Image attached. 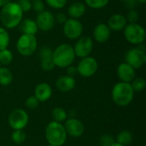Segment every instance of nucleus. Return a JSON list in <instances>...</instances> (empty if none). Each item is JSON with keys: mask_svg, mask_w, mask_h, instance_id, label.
<instances>
[{"mask_svg": "<svg viewBox=\"0 0 146 146\" xmlns=\"http://www.w3.org/2000/svg\"><path fill=\"white\" fill-rule=\"evenodd\" d=\"M23 18V11L17 3L9 2L3 6L0 12V20L6 28L13 29L19 26Z\"/></svg>", "mask_w": 146, "mask_h": 146, "instance_id": "f257e3e1", "label": "nucleus"}, {"mask_svg": "<svg viewBox=\"0 0 146 146\" xmlns=\"http://www.w3.org/2000/svg\"><path fill=\"white\" fill-rule=\"evenodd\" d=\"M75 56L73 46L68 44H62L58 45L52 53L54 64L59 68H68L71 66Z\"/></svg>", "mask_w": 146, "mask_h": 146, "instance_id": "f03ea898", "label": "nucleus"}, {"mask_svg": "<svg viewBox=\"0 0 146 146\" xmlns=\"http://www.w3.org/2000/svg\"><path fill=\"white\" fill-rule=\"evenodd\" d=\"M134 92L131 86L130 83L119 82L117 83L112 90V98L113 101L119 106L128 105L133 98Z\"/></svg>", "mask_w": 146, "mask_h": 146, "instance_id": "7ed1b4c3", "label": "nucleus"}, {"mask_svg": "<svg viewBox=\"0 0 146 146\" xmlns=\"http://www.w3.org/2000/svg\"><path fill=\"white\" fill-rule=\"evenodd\" d=\"M67 133L63 125L56 121H51L45 129V137L51 145L62 146L67 139Z\"/></svg>", "mask_w": 146, "mask_h": 146, "instance_id": "20e7f679", "label": "nucleus"}, {"mask_svg": "<svg viewBox=\"0 0 146 146\" xmlns=\"http://www.w3.org/2000/svg\"><path fill=\"white\" fill-rule=\"evenodd\" d=\"M124 36L130 44H141L145 39V31L141 25L130 23L127 24L124 28Z\"/></svg>", "mask_w": 146, "mask_h": 146, "instance_id": "39448f33", "label": "nucleus"}, {"mask_svg": "<svg viewBox=\"0 0 146 146\" xmlns=\"http://www.w3.org/2000/svg\"><path fill=\"white\" fill-rule=\"evenodd\" d=\"M38 46V42L35 35L22 34L17 40L16 49L17 51L24 56H29L33 55Z\"/></svg>", "mask_w": 146, "mask_h": 146, "instance_id": "423d86ee", "label": "nucleus"}, {"mask_svg": "<svg viewBox=\"0 0 146 146\" xmlns=\"http://www.w3.org/2000/svg\"><path fill=\"white\" fill-rule=\"evenodd\" d=\"M126 62L135 68H142L146 62L145 51L140 48H133L129 50L125 56Z\"/></svg>", "mask_w": 146, "mask_h": 146, "instance_id": "0eeeda50", "label": "nucleus"}, {"mask_svg": "<svg viewBox=\"0 0 146 146\" xmlns=\"http://www.w3.org/2000/svg\"><path fill=\"white\" fill-rule=\"evenodd\" d=\"M29 121L27 113L21 109L13 110L9 115V124L14 130H22Z\"/></svg>", "mask_w": 146, "mask_h": 146, "instance_id": "6e6552de", "label": "nucleus"}, {"mask_svg": "<svg viewBox=\"0 0 146 146\" xmlns=\"http://www.w3.org/2000/svg\"><path fill=\"white\" fill-rule=\"evenodd\" d=\"M63 33L68 38L77 39L83 33V25L78 19H68L64 22Z\"/></svg>", "mask_w": 146, "mask_h": 146, "instance_id": "1a4fd4ad", "label": "nucleus"}, {"mask_svg": "<svg viewBox=\"0 0 146 146\" xmlns=\"http://www.w3.org/2000/svg\"><path fill=\"white\" fill-rule=\"evenodd\" d=\"M98 64L95 58L92 56H86L81 59L77 67L78 73L83 77H91L98 70Z\"/></svg>", "mask_w": 146, "mask_h": 146, "instance_id": "9d476101", "label": "nucleus"}, {"mask_svg": "<svg viewBox=\"0 0 146 146\" xmlns=\"http://www.w3.org/2000/svg\"><path fill=\"white\" fill-rule=\"evenodd\" d=\"M73 48L75 56L80 58L89 56L93 49V40L92 39V38L88 36L79 38L75 43L74 47Z\"/></svg>", "mask_w": 146, "mask_h": 146, "instance_id": "9b49d317", "label": "nucleus"}, {"mask_svg": "<svg viewBox=\"0 0 146 146\" xmlns=\"http://www.w3.org/2000/svg\"><path fill=\"white\" fill-rule=\"evenodd\" d=\"M35 21L38 29L44 32H47L53 28L56 20L54 15L51 12L48 10H43L38 14Z\"/></svg>", "mask_w": 146, "mask_h": 146, "instance_id": "f8f14e48", "label": "nucleus"}, {"mask_svg": "<svg viewBox=\"0 0 146 146\" xmlns=\"http://www.w3.org/2000/svg\"><path fill=\"white\" fill-rule=\"evenodd\" d=\"M63 127L65 128L67 134L74 138L80 137L85 131V127L83 123L78 119H74V118H70L67 120Z\"/></svg>", "mask_w": 146, "mask_h": 146, "instance_id": "ddd939ff", "label": "nucleus"}, {"mask_svg": "<svg viewBox=\"0 0 146 146\" xmlns=\"http://www.w3.org/2000/svg\"><path fill=\"white\" fill-rule=\"evenodd\" d=\"M52 53L53 50L48 46H44L40 50V63L42 69L44 71H51L56 67L52 59Z\"/></svg>", "mask_w": 146, "mask_h": 146, "instance_id": "4468645a", "label": "nucleus"}, {"mask_svg": "<svg viewBox=\"0 0 146 146\" xmlns=\"http://www.w3.org/2000/svg\"><path fill=\"white\" fill-rule=\"evenodd\" d=\"M117 75L121 82L130 83L135 77V70L127 62H123L118 66Z\"/></svg>", "mask_w": 146, "mask_h": 146, "instance_id": "2eb2a0df", "label": "nucleus"}, {"mask_svg": "<svg viewBox=\"0 0 146 146\" xmlns=\"http://www.w3.org/2000/svg\"><path fill=\"white\" fill-rule=\"evenodd\" d=\"M111 34V30L108 27V25L104 23H100L97 25L93 30V38L98 43L106 42Z\"/></svg>", "mask_w": 146, "mask_h": 146, "instance_id": "dca6fc26", "label": "nucleus"}, {"mask_svg": "<svg viewBox=\"0 0 146 146\" xmlns=\"http://www.w3.org/2000/svg\"><path fill=\"white\" fill-rule=\"evenodd\" d=\"M52 95V89L48 83L43 82L35 87L34 96L39 102H45L50 98Z\"/></svg>", "mask_w": 146, "mask_h": 146, "instance_id": "f3484780", "label": "nucleus"}, {"mask_svg": "<svg viewBox=\"0 0 146 146\" xmlns=\"http://www.w3.org/2000/svg\"><path fill=\"white\" fill-rule=\"evenodd\" d=\"M127 24V17L121 14H115L111 15L108 21V27L110 30L121 31L125 28Z\"/></svg>", "mask_w": 146, "mask_h": 146, "instance_id": "a211bd4d", "label": "nucleus"}, {"mask_svg": "<svg viewBox=\"0 0 146 146\" xmlns=\"http://www.w3.org/2000/svg\"><path fill=\"white\" fill-rule=\"evenodd\" d=\"M57 89L62 92H68L75 86V80L69 75H62L59 77L56 82Z\"/></svg>", "mask_w": 146, "mask_h": 146, "instance_id": "6ab92c4d", "label": "nucleus"}, {"mask_svg": "<svg viewBox=\"0 0 146 146\" xmlns=\"http://www.w3.org/2000/svg\"><path fill=\"white\" fill-rule=\"evenodd\" d=\"M20 26V30L24 33V34H30V35H35L38 31V27L36 24V21L27 18L24 19L23 21H21L19 24Z\"/></svg>", "mask_w": 146, "mask_h": 146, "instance_id": "aec40b11", "label": "nucleus"}, {"mask_svg": "<svg viewBox=\"0 0 146 146\" xmlns=\"http://www.w3.org/2000/svg\"><path fill=\"white\" fill-rule=\"evenodd\" d=\"M86 12V6L81 2L73 3L68 9V15L73 19H78L81 17Z\"/></svg>", "mask_w": 146, "mask_h": 146, "instance_id": "412c9836", "label": "nucleus"}, {"mask_svg": "<svg viewBox=\"0 0 146 146\" xmlns=\"http://www.w3.org/2000/svg\"><path fill=\"white\" fill-rule=\"evenodd\" d=\"M13 80V74L7 68H0V85L7 86L11 84Z\"/></svg>", "mask_w": 146, "mask_h": 146, "instance_id": "4be33fe9", "label": "nucleus"}, {"mask_svg": "<svg viewBox=\"0 0 146 146\" xmlns=\"http://www.w3.org/2000/svg\"><path fill=\"white\" fill-rule=\"evenodd\" d=\"M117 143L123 146L130 145L133 142V136L128 131H122L117 135Z\"/></svg>", "mask_w": 146, "mask_h": 146, "instance_id": "5701e85b", "label": "nucleus"}, {"mask_svg": "<svg viewBox=\"0 0 146 146\" xmlns=\"http://www.w3.org/2000/svg\"><path fill=\"white\" fill-rule=\"evenodd\" d=\"M13 60V54L12 52L8 50V49H4L0 50V64L7 66L9 65L11 63Z\"/></svg>", "mask_w": 146, "mask_h": 146, "instance_id": "b1692460", "label": "nucleus"}, {"mask_svg": "<svg viewBox=\"0 0 146 146\" xmlns=\"http://www.w3.org/2000/svg\"><path fill=\"white\" fill-rule=\"evenodd\" d=\"M52 117L54 121L61 123L67 120V113L62 108H55L52 110Z\"/></svg>", "mask_w": 146, "mask_h": 146, "instance_id": "393cba45", "label": "nucleus"}, {"mask_svg": "<svg viewBox=\"0 0 146 146\" xmlns=\"http://www.w3.org/2000/svg\"><path fill=\"white\" fill-rule=\"evenodd\" d=\"M9 44V35L8 32L4 28L0 27V50L7 49Z\"/></svg>", "mask_w": 146, "mask_h": 146, "instance_id": "a878e982", "label": "nucleus"}, {"mask_svg": "<svg viewBox=\"0 0 146 146\" xmlns=\"http://www.w3.org/2000/svg\"><path fill=\"white\" fill-rule=\"evenodd\" d=\"M87 6H89L92 9H99L104 8L108 3L110 0H85Z\"/></svg>", "mask_w": 146, "mask_h": 146, "instance_id": "bb28decb", "label": "nucleus"}, {"mask_svg": "<svg viewBox=\"0 0 146 146\" xmlns=\"http://www.w3.org/2000/svg\"><path fill=\"white\" fill-rule=\"evenodd\" d=\"M146 82L145 80L142 78H136L132 80L131 86L133 90V92H140L145 88Z\"/></svg>", "mask_w": 146, "mask_h": 146, "instance_id": "cd10ccee", "label": "nucleus"}, {"mask_svg": "<svg viewBox=\"0 0 146 146\" xmlns=\"http://www.w3.org/2000/svg\"><path fill=\"white\" fill-rule=\"evenodd\" d=\"M27 135L22 130H15L11 135V139L15 144L21 145L26 140Z\"/></svg>", "mask_w": 146, "mask_h": 146, "instance_id": "c85d7f7f", "label": "nucleus"}, {"mask_svg": "<svg viewBox=\"0 0 146 146\" xmlns=\"http://www.w3.org/2000/svg\"><path fill=\"white\" fill-rule=\"evenodd\" d=\"M67 1L68 0H45L46 3L50 7L53 9H62L66 5Z\"/></svg>", "mask_w": 146, "mask_h": 146, "instance_id": "c756f323", "label": "nucleus"}, {"mask_svg": "<svg viewBox=\"0 0 146 146\" xmlns=\"http://www.w3.org/2000/svg\"><path fill=\"white\" fill-rule=\"evenodd\" d=\"M38 104H39V101L35 98V96H31L27 98V99L26 100V106L29 110H34L38 108Z\"/></svg>", "mask_w": 146, "mask_h": 146, "instance_id": "7c9ffc66", "label": "nucleus"}, {"mask_svg": "<svg viewBox=\"0 0 146 146\" xmlns=\"http://www.w3.org/2000/svg\"><path fill=\"white\" fill-rule=\"evenodd\" d=\"M113 143H115V141H114L113 137L110 135L105 134L100 138V145L101 146H110Z\"/></svg>", "mask_w": 146, "mask_h": 146, "instance_id": "2f4dec72", "label": "nucleus"}, {"mask_svg": "<svg viewBox=\"0 0 146 146\" xmlns=\"http://www.w3.org/2000/svg\"><path fill=\"white\" fill-rule=\"evenodd\" d=\"M32 9L39 13L43 10H44V4L42 0H33L32 3Z\"/></svg>", "mask_w": 146, "mask_h": 146, "instance_id": "473e14b6", "label": "nucleus"}, {"mask_svg": "<svg viewBox=\"0 0 146 146\" xmlns=\"http://www.w3.org/2000/svg\"><path fill=\"white\" fill-rule=\"evenodd\" d=\"M17 3L23 12H27L32 9V3L30 0H18Z\"/></svg>", "mask_w": 146, "mask_h": 146, "instance_id": "72a5a7b5", "label": "nucleus"}, {"mask_svg": "<svg viewBox=\"0 0 146 146\" xmlns=\"http://www.w3.org/2000/svg\"><path fill=\"white\" fill-rule=\"evenodd\" d=\"M138 18H139V15H138L137 11H135V10H131V11H129V13H128V15H127V21H130L131 23H136V21H138Z\"/></svg>", "mask_w": 146, "mask_h": 146, "instance_id": "f704fd0d", "label": "nucleus"}, {"mask_svg": "<svg viewBox=\"0 0 146 146\" xmlns=\"http://www.w3.org/2000/svg\"><path fill=\"white\" fill-rule=\"evenodd\" d=\"M55 20L57 21L59 23H63L64 24V22L68 20V18H67V16H66L65 14H63V13H58L56 15V16L55 17Z\"/></svg>", "mask_w": 146, "mask_h": 146, "instance_id": "c9c22d12", "label": "nucleus"}, {"mask_svg": "<svg viewBox=\"0 0 146 146\" xmlns=\"http://www.w3.org/2000/svg\"><path fill=\"white\" fill-rule=\"evenodd\" d=\"M68 75H69V76H74V75H75L77 73H78V71H77V68H75V67H73V66H69V67H68Z\"/></svg>", "mask_w": 146, "mask_h": 146, "instance_id": "e433bc0d", "label": "nucleus"}, {"mask_svg": "<svg viewBox=\"0 0 146 146\" xmlns=\"http://www.w3.org/2000/svg\"><path fill=\"white\" fill-rule=\"evenodd\" d=\"M9 2H10V0H0V7H3V6L6 5Z\"/></svg>", "mask_w": 146, "mask_h": 146, "instance_id": "4c0bfd02", "label": "nucleus"}, {"mask_svg": "<svg viewBox=\"0 0 146 146\" xmlns=\"http://www.w3.org/2000/svg\"><path fill=\"white\" fill-rule=\"evenodd\" d=\"M110 146H123V145H121L118 144L117 142H115V143H113V144H112Z\"/></svg>", "mask_w": 146, "mask_h": 146, "instance_id": "58836bf2", "label": "nucleus"}, {"mask_svg": "<svg viewBox=\"0 0 146 146\" xmlns=\"http://www.w3.org/2000/svg\"><path fill=\"white\" fill-rule=\"evenodd\" d=\"M138 2H139V3H145L146 2V0H137Z\"/></svg>", "mask_w": 146, "mask_h": 146, "instance_id": "ea45409f", "label": "nucleus"}, {"mask_svg": "<svg viewBox=\"0 0 146 146\" xmlns=\"http://www.w3.org/2000/svg\"><path fill=\"white\" fill-rule=\"evenodd\" d=\"M120 1H128V0H120Z\"/></svg>", "mask_w": 146, "mask_h": 146, "instance_id": "a19ab883", "label": "nucleus"}, {"mask_svg": "<svg viewBox=\"0 0 146 146\" xmlns=\"http://www.w3.org/2000/svg\"><path fill=\"white\" fill-rule=\"evenodd\" d=\"M49 146H55V145H50Z\"/></svg>", "mask_w": 146, "mask_h": 146, "instance_id": "79ce46f5", "label": "nucleus"}, {"mask_svg": "<svg viewBox=\"0 0 146 146\" xmlns=\"http://www.w3.org/2000/svg\"><path fill=\"white\" fill-rule=\"evenodd\" d=\"M0 68H1V64H0Z\"/></svg>", "mask_w": 146, "mask_h": 146, "instance_id": "37998d69", "label": "nucleus"}]
</instances>
